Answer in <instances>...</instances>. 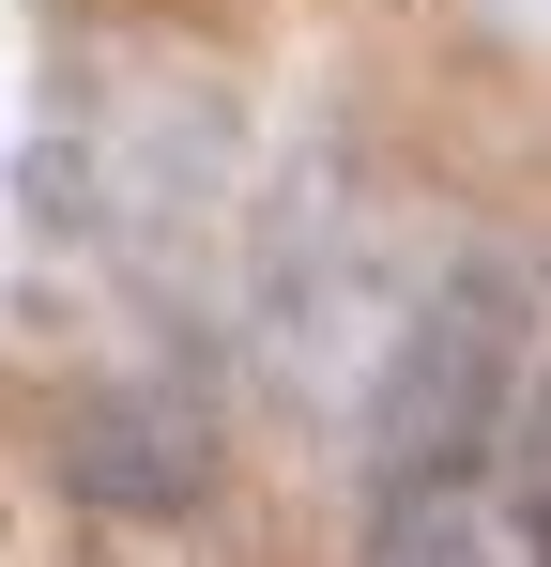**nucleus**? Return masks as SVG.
Listing matches in <instances>:
<instances>
[{"label": "nucleus", "mask_w": 551, "mask_h": 567, "mask_svg": "<svg viewBox=\"0 0 551 567\" xmlns=\"http://www.w3.org/2000/svg\"><path fill=\"white\" fill-rule=\"evenodd\" d=\"M367 567H537V414L445 461H383Z\"/></svg>", "instance_id": "obj_1"}]
</instances>
